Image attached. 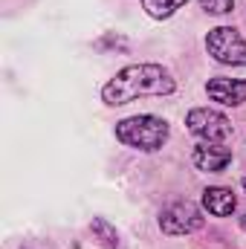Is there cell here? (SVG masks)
I'll list each match as a JSON object with an SVG mask.
<instances>
[{"instance_id":"cell-1","label":"cell","mask_w":246,"mask_h":249,"mask_svg":"<svg viewBox=\"0 0 246 249\" xmlns=\"http://www.w3.org/2000/svg\"><path fill=\"white\" fill-rule=\"evenodd\" d=\"M174 87H177L174 78L159 64H130L102 87V99L105 105L119 107L127 102H136L139 96H171Z\"/></svg>"},{"instance_id":"cell-2","label":"cell","mask_w":246,"mask_h":249,"mask_svg":"<svg viewBox=\"0 0 246 249\" xmlns=\"http://www.w3.org/2000/svg\"><path fill=\"white\" fill-rule=\"evenodd\" d=\"M116 139L127 148L154 154L168 142V122L159 116H130L116 124Z\"/></svg>"},{"instance_id":"cell-3","label":"cell","mask_w":246,"mask_h":249,"mask_svg":"<svg viewBox=\"0 0 246 249\" xmlns=\"http://www.w3.org/2000/svg\"><path fill=\"white\" fill-rule=\"evenodd\" d=\"M206 50H209V55L214 61L220 64H235V67L246 64V41L244 35L238 29H232V26L211 29L209 38H206Z\"/></svg>"},{"instance_id":"cell-4","label":"cell","mask_w":246,"mask_h":249,"mask_svg":"<svg viewBox=\"0 0 246 249\" xmlns=\"http://www.w3.org/2000/svg\"><path fill=\"white\" fill-rule=\"evenodd\" d=\"M203 212L191 203V200H177L171 206L162 209L159 214V229L165 235H191L197 229H203Z\"/></svg>"},{"instance_id":"cell-5","label":"cell","mask_w":246,"mask_h":249,"mask_svg":"<svg viewBox=\"0 0 246 249\" xmlns=\"http://www.w3.org/2000/svg\"><path fill=\"white\" fill-rule=\"evenodd\" d=\"M185 124H188V130H191L194 136H200V139H206V142H226V139L235 133L232 122H229L223 113L209 110V107H194V110L185 116Z\"/></svg>"},{"instance_id":"cell-6","label":"cell","mask_w":246,"mask_h":249,"mask_svg":"<svg viewBox=\"0 0 246 249\" xmlns=\"http://www.w3.org/2000/svg\"><path fill=\"white\" fill-rule=\"evenodd\" d=\"M209 99L226 105V107H238L246 102V81L244 78H211L206 84Z\"/></svg>"},{"instance_id":"cell-7","label":"cell","mask_w":246,"mask_h":249,"mask_svg":"<svg viewBox=\"0 0 246 249\" xmlns=\"http://www.w3.org/2000/svg\"><path fill=\"white\" fill-rule=\"evenodd\" d=\"M194 165L200 171H223L229 162H232V151L223 148L220 142H200L191 154Z\"/></svg>"},{"instance_id":"cell-8","label":"cell","mask_w":246,"mask_h":249,"mask_svg":"<svg viewBox=\"0 0 246 249\" xmlns=\"http://www.w3.org/2000/svg\"><path fill=\"white\" fill-rule=\"evenodd\" d=\"M203 206L209 209V214L214 217H226L235 212L238 200H235V191L232 188H223V186H211L203 191Z\"/></svg>"},{"instance_id":"cell-9","label":"cell","mask_w":246,"mask_h":249,"mask_svg":"<svg viewBox=\"0 0 246 249\" xmlns=\"http://www.w3.org/2000/svg\"><path fill=\"white\" fill-rule=\"evenodd\" d=\"M188 0H142V9L151 15V18H171L180 6H185Z\"/></svg>"},{"instance_id":"cell-10","label":"cell","mask_w":246,"mask_h":249,"mask_svg":"<svg viewBox=\"0 0 246 249\" xmlns=\"http://www.w3.org/2000/svg\"><path fill=\"white\" fill-rule=\"evenodd\" d=\"M93 232H96V235H102V241H105L107 247H116V244H119L116 229H113L107 220H102V217H96V220H93Z\"/></svg>"},{"instance_id":"cell-11","label":"cell","mask_w":246,"mask_h":249,"mask_svg":"<svg viewBox=\"0 0 246 249\" xmlns=\"http://www.w3.org/2000/svg\"><path fill=\"white\" fill-rule=\"evenodd\" d=\"M200 6H203L209 15H226V12H232L235 0H200Z\"/></svg>"},{"instance_id":"cell-12","label":"cell","mask_w":246,"mask_h":249,"mask_svg":"<svg viewBox=\"0 0 246 249\" xmlns=\"http://www.w3.org/2000/svg\"><path fill=\"white\" fill-rule=\"evenodd\" d=\"M244 229H246V214H244Z\"/></svg>"},{"instance_id":"cell-13","label":"cell","mask_w":246,"mask_h":249,"mask_svg":"<svg viewBox=\"0 0 246 249\" xmlns=\"http://www.w3.org/2000/svg\"><path fill=\"white\" fill-rule=\"evenodd\" d=\"M244 188H246V180H244Z\"/></svg>"}]
</instances>
